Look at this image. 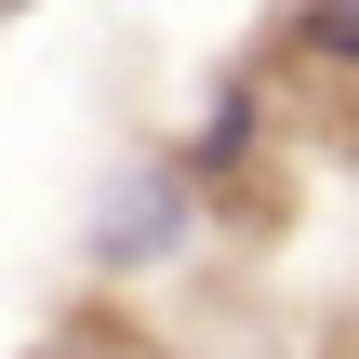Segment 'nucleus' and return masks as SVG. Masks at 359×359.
Wrapping results in <instances>:
<instances>
[{
  "label": "nucleus",
  "mask_w": 359,
  "mask_h": 359,
  "mask_svg": "<svg viewBox=\"0 0 359 359\" xmlns=\"http://www.w3.org/2000/svg\"><path fill=\"white\" fill-rule=\"evenodd\" d=\"M266 147H280V80L240 53V67H213V80H200V120L173 133V160L200 173V200H226V187L266 160Z\"/></svg>",
  "instance_id": "2"
},
{
  "label": "nucleus",
  "mask_w": 359,
  "mask_h": 359,
  "mask_svg": "<svg viewBox=\"0 0 359 359\" xmlns=\"http://www.w3.org/2000/svg\"><path fill=\"white\" fill-rule=\"evenodd\" d=\"M0 13H27V0H0Z\"/></svg>",
  "instance_id": "4"
},
{
  "label": "nucleus",
  "mask_w": 359,
  "mask_h": 359,
  "mask_svg": "<svg viewBox=\"0 0 359 359\" xmlns=\"http://www.w3.org/2000/svg\"><path fill=\"white\" fill-rule=\"evenodd\" d=\"M253 67H266V80L359 93V0H280V13L253 27Z\"/></svg>",
  "instance_id": "3"
},
{
  "label": "nucleus",
  "mask_w": 359,
  "mask_h": 359,
  "mask_svg": "<svg viewBox=\"0 0 359 359\" xmlns=\"http://www.w3.org/2000/svg\"><path fill=\"white\" fill-rule=\"evenodd\" d=\"M200 226H213V200H200V173L173 160V133H160V147H120V160H107L93 213H80V266H93V280H160V266L200 253Z\"/></svg>",
  "instance_id": "1"
}]
</instances>
